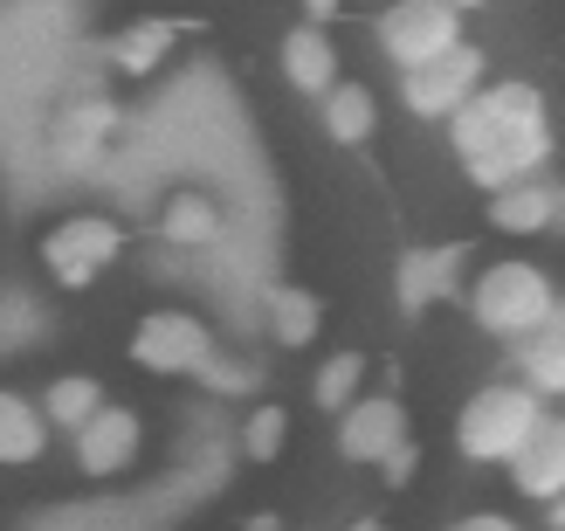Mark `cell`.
<instances>
[{"label": "cell", "instance_id": "6da1fadb", "mask_svg": "<svg viewBox=\"0 0 565 531\" xmlns=\"http://www.w3.org/2000/svg\"><path fill=\"white\" fill-rule=\"evenodd\" d=\"M545 152H552V125H545V97L531 83H497V91H476L456 110V159L483 193L539 173Z\"/></svg>", "mask_w": 565, "mask_h": 531}, {"label": "cell", "instance_id": "7a4b0ae2", "mask_svg": "<svg viewBox=\"0 0 565 531\" xmlns=\"http://www.w3.org/2000/svg\"><path fill=\"white\" fill-rule=\"evenodd\" d=\"M545 422V394L524 380H497V386H476L456 414V456L469 463H511L531 428Z\"/></svg>", "mask_w": 565, "mask_h": 531}, {"label": "cell", "instance_id": "3957f363", "mask_svg": "<svg viewBox=\"0 0 565 531\" xmlns=\"http://www.w3.org/2000/svg\"><path fill=\"white\" fill-rule=\"evenodd\" d=\"M469 311L483 331H497V339H524V331H539L552 325L558 311V290H552V276L539 263H490L483 276H476V290H469Z\"/></svg>", "mask_w": 565, "mask_h": 531}, {"label": "cell", "instance_id": "277c9868", "mask_svg": "<svg viewBox=\"0 0 565 531\" xmlns=\"http://www.w3.org/2000/svg\"><path fill=\"white\" fill-rule=\"evenodd\" d=\"M373 35H380L393 70H420V63H435V55H448L462 42V8L456 0H393L373 21Z\"/></svg>", "mask_w": 565, "mask_h": 531}, {"label": "cell", "instance_id": "5b68a950", "mask_svg": "<svg viewBox=\"0 0 565 531\" xmlns=\"http://www.w3.org/2000/svg\"><path fill=\"white\" fill-rule=\"evenodd\" d=\"M476 91H483V49L476 42H456L448 55H435V63L401 70V104L414 118H456Z\"/></svg>", "mask_w": 565, "mask_h": 531}, {"label": "cell", "instance_id": "8992f818", "mask_svg": "<svg viewBox=\"0 0 565 531\" xmlns=\"http://www.w3.org/2000/svg\"><path fill=\"white\" fill-rule=\"evenodd\" d=\"M131 359L146 373H186V380H201L207 359H214V331L193 311H146L138 331H131Z\"/></svg>", "mask_w": 565, "mask_h": 531}, {"label": "cell", "instance_id": "52a82bcc", "mask_svg": "<svg viewBox=\"0 0 565 531\" xmlns=\"http://www.w3.org/2000/svg\"><path fill=\"white\" fill-rule=\"evenodd\" d=\"M118 248H125V229H118V221L76 214V221H63V229L42 235V263H49V276H55L63 290H83L110 256H118Z\"/></svg>", "mask_w": 565, "mask_h": 531}, {"label": "cell", "instance_id": "ba28073f", "mask_svg": "<svg viewBox=\"0 0 565 531\" xmlns=\"http://www.w3.org/2000/svg\"><path fill=\"white\" fill-rule=\"evenodd\" d=\"M401 442H407V407L393 394L352 401L345 414H338V449H345V463H386Z\"/></svg>", "mask_w": 565, "mask_h": 531}, {"label": "cell", "instance_id": "9c48e42d", "mask_svg": "<svg viewBox=\"0 0 565 531\" xmlns=\"http://www.w3.org/2000/svg\"><path fill=\"white\" fill-rule=\"evenodd\" d=\"M138 456V414L131 407H97V422L76 428V469L83 477H118V469H131Z\"/></svg>", "mask_w": 565, "mask_h": 531}, {"label": "cell", "instance_id": "30bf717a", "mask_svg": "<svg viewBox=\"0 0 565 531\" xmlns=\"http://www.w3.org/2000/svg\"><path fill=\"white\" fill-rule=\"evenodd\" d=\"M511 469V484L524 497H539V505H552V497H565V414H545L539 428H531V442L503 463Z\"/></svg>", "mask_w": 565, "mask_h": 531}, {"label": "cell", "instance_id": "8fae6325", "mask_svg": "<svg viewBox=\"0 0 565 531\" xmlns=\"http://www.w3.org/2000/svg\"><path fill=\"white\" fill-rule=\"evenodd\" d=\"M282 76H290V91H303V97L338 91V49L324 35V21H303V28L282 35Z\"/></svg>", "mask_w": 565, "mask_h": 531}, {"label": "cell", "instance_id": "7c38bea8", "mask_svg": "<svg viewBox=\"0 0 565 531\" xmlns=\"http://www.w3.org/2000/svg\"><path fill=\"white\" fill-rule=\"evenodd\" d=\"M552 221H558V187H545L539 173H524V180L490 193V229L497 235H539Z\"/></svg>", "mask_w": 565, "mask_h": 531}, {"label": "cell", "instance_id": "4fadbf2b", "mask_svg": "<svg viewBox=\"0 0 565 531\" xmlns=\"http://www.w3.org/2000/svg\"><path fill=\"white\" fill-rule=\"evenodd\" d=\"M110 131H118V110H110L104 97H83L70 118L55 125V159H63V166H97Z\"/></svg>", "mask_w": 565, "mask_h": 531}, {"label": "cell", "instance_id": "5bb4252c", "mask_svg": "<svg viewBox=\"0 0 565 531\" xmlns=\"http://www.w3.org/2000/svg\"><path fill=\"white\" fill-rule=\"evenodd\" d=\"M49 449V407L42 401H21V394H0V463L21 469Z\"/></svg>", "mask_w": 565, "mask_h": 531}, {"label": "cell", "instance_id": "9a60e30c", "mask_svg": "<svg viewBox=\"0 0 565 531\" xmlns=\"http://www.w3.org/2000/svg\"><path fill=\"white\" fill-rule=\"evenodd\" d=\"M462 256H469V248H428V256H407L401 263V304H407V311H428L435 297L456 290Z\"/></svg>", "mask_w": 565, "mask_h": 531}, {"label": "cell", "instance_id": "2e32d148", "mask_svg": "<svg viewBox=\"0 0 565 531\" xmlns=\"http://www.w3.org/2000/svg\"><path fill=\"white\" fill-rule=\"evenodd\" d=\"M511 346H518V380L524 386H539L545 401L565 394V331L539 325V331H524V339H511Z\"/></svg>", "mask_w": 565, "mask_h": 531}, {"label": "cell", "instance_id": "e0dca14e", "mask_svg": "<svg viewBox=\"0 0 565 531\" xmlns=\"http://www.w3.org/2000/svg\"><path fill=\"white\" fill-rule=\"evenodd\" d=\"M173 42H180V28L173 21H131L118 42H110V63H118L125 76H152L166 55H173Z\"/></svg>", "mask_w": 565, "mask_h": 531}, {"label": "cell", "instance_id": "ac0fdd59", "mask_svg": "<svg viewBox=\"0 0 565 531\" xmlns=\"http://www.w3.org/2000/svg\"><path fill=\"white\" fill-rule=\"evenodd\" d=\"M324 104V131L338 138V146H365L373 138V125H380V104H373V91L365 83H338L331 97H318Z\"/></svg>", "mask_w": 565, "mask_h": 531}, {"label": "cell", "instance_id": "d6986e66", "mask_svg": "<svg viewBox=\"0 0 565 531\" xmlns=\"http://www.w3.org/2000/svg\"><path fill=\"white\" fill-rule=\"evenodd\" d=\"M159 235H166V242H214V235H221V208L207 201V193L180 187L173 201L159 208Z\"/></svg>", "mask_w": 565, "mask_h": 531}, {"label": "cell", "instance_id": "ffe728a7", "mask_svg": "<svg viewBox=\"0 0 565 531\" xmlns=\"http://www.w3.org/2000/svg\"><path fill=\"white\" fill-rule=\"evenodd\" d=\"M318 325H324V304L310 297V290H276L269 297V331H276L282 352L310 346V339H318Z\"/></svg>", "mask_w": 565, "mask_h": 531}, {"label": "cell", "instance_id": "44dd1931", "mask_svg": "<svg viewBox=\"0 0 565 531\" xmlns=\"http://www.w3.org/2000/svg\"><path fill=\"white\" fill-rule=\"evenodd\" d=\"M42 407H49V422L55 428H83V422H97V407H104V386L90 380V373H63V380H55L49 386V394H42Z\"/></svg>", "mask_w": 565, "mask_h": 531}, {"label": "cell", "instance_id": "7402d4cb", "mask_svg": "<svg viewBox=\"0 0 565 531\" xmlns=\"http://www.w3.org/2000/svg\"><path fill=\"white\" fill-rule=\"evenodd\" d=\"M359 380H365V359L359 352H331L318 367V380H310V401H318L324 414H345L359 401Z\"/></svg>", "mask_w": 565, "mask_h": 531}, {"label": "cell", "instance_id": "603a6c76", "mask_svg": "<svg viewBox=\"0 0 565 531\" xmlns=\"http://www.w3.org/2000/svg\"><path fill=\"white\" fill-rule=\"evenodd\" d=\"M282 442H290V414H282V407H256L242 422V456L248 463H276Z\"/></svg>", "mask_w": 565, "mask_h": 531}, {"label": "cell", "instance_id": "cb8c5ba5", "mask_svg": "<svg viewBox=\"0 0 565 531\" xmlns=\"http://www.w3.org/2000/svg\"><path fill=\"white\" fill-rule=\"evenodd\" d=\"M201 380L214 386V394H248V386H256L263 373L248 367V359H207V373H201Z\"/></svg>", "mask_w": 565, "mask_h": 531}, {"label": "cell", "instance_id": "d4e9b609", "mask_svg": "<svg viewBox=\"0 0 565 531\" xmlns=\"http://www.w3.org/2000/svg\"><path fill=\"white\" fill-rule=\"evenodd\" d=\"M414 463H420V456H414V442H401V449H393L380 469H386V484H393V490H407V484H414Z\"/></svg>", "mask_w": 565, "mask_h": 531}, {"label": "cell", "instance_id": "484cf974", "mask_svg": "<svg viewBox=\"0 0 565 531\" xmlns=\"http://www.w3.org/2000/svg\"><path fill=\"white\" fill-rule=\"evenodd\" d=\"M448 531H518V524L503 518V511H476V518H456Z\"/></svg>", "mask_w": 565, "mask_h": 531}, {"label": "cell", "instance_id": "4316f807", "mask_svg": "<svg viewBox=\"0 0 565 531\" xmlns=\"http://www.w3.org/2000/svg\"><path fill=\"white\" fill-rule=\"evenodd\" d=\"M303 14H310V21H331V14H338V0H303Z\"/></svg>", "mask_w": 565, "mask_h": 531}, {"label": "cell", "instance_id": "83f0119b", "mask_svg": "<svg viewBox=\"0 0 565 531\" xmlns=\"http://www.w3.org/2000/svg\"><path fill=\"white\" fill-rule=\"evenodd\" d=\"M545 511H552V531H565V497H552Z\"/></svg>", "mask_w": 565, "mask_h": 531}, {"label": "cell", "instance_id": "f1b7e54d", "mask_svg": "<svg viewBox=\"0 0 565 531\" xmlns=\"http://www.w3.org/2000/svg\"><path fill=\"white\" fill-rule=\"evenodd\" d=\"M552 331H565V297H558V311H552Z\"/></svg>", "mask_w": 565, "mask_h": 531}, {"label": "cell", "instance_id": "f546056e", "mask_svg": "<svg viewBox=\"0 0 565 531\" xmlns=\"http://www.w3.org/2000/svg\"><path fill=\"white\" fill-rule=\"evenodd\" d=\"M558 221H565V187H558Z\"/></svg>", "mask_w": 565, "mask_h": 531}, {"label": "cell", "instance_id": "4dcf8cb0", "mask_svg": "<svg viewBox=\"0 0 565 531\" xmlns=\"http://www.w3.org/2000/svg\"><path fill=\"white\" fill-rule=\"evenodd\" d=\"M456 8H483V0H456Z\"/></svg>", "mask_w": 565, "mask_h": 531}, {"label": "cell", "instance_id": "1f68e13d", "mask_svg": "<svg viewBox=\"0 0 565 531\" xmlns=\"http://www.w3.org/2000/svg\"><path fill=\"white\" fill-rule=\"evenodd\" d=\"M359 531H386V524H359Z\"/></svg>", "mask_w": 565, "mask_h": 531}]
</instances>
